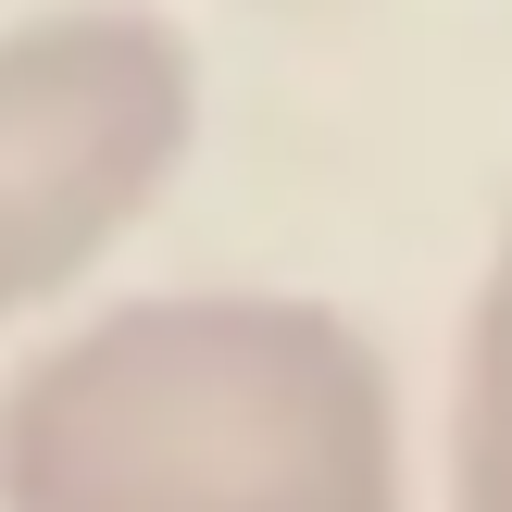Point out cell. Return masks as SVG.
<instances>
[{
  "instance_id": "6da1fadb",
  "label": "cell",
  "mask_w": 512,
  "mask_h": 512,
  "mask_svg": "<svg viewBox=\"0 0 512 512\" xmlns=\"http://www.w3.org/2000/svg\"><path fill=\"white\" fill-rule=\"evenodd\" d=\"M0 512H413L400 375L313 288H138L0 375Z\"/></svg>"
},
{
  "instance_id": "7a4b0ae2",
  "label": "cell",
  "mask_w": 512,
  "mask_h": 512,
  "mask_svg": "<svg viewBox=\"0 0 512 512\" xmlns=\"http://www.w3.org/2000/svg\"><path fill=\"white\" fill-rule=\"evenodd\" d=\"M200 150V50L150 0L0 25V338L113 263Z\"/></svg>"
},
{
  "instance_id": "3957f363",
  "label": "cell",
  "mask_w": 512,
  "mask_h": 512,
  "mask_svg": "<svg viewBox=\"0 0 512 512\" xmlns=\"http://www.w3.org/2000/svg\"><path fill=\"white\" fill-rule=\"evenodd\" d=\"M450 512H512V213L475 263L450 350Z\"/></svg>"
}]
</instances>
